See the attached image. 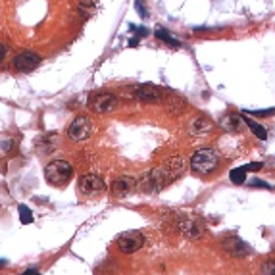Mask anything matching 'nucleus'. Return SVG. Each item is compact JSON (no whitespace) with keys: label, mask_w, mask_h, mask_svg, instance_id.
I'll return each mask as SVG.
<instances>
[{"label":"nucleus","mask_w":275,"mask_h":275,"mask_svg":"<svg viewBox=\"0 0 275 275\" xmlns=\"http://www.w3.org/2000/svg\"><path fill=\"white\" fill-rule=\"evenodd\" d=\"M183 169H185V158L183 156H171L167 160V164L148 171L141 179V187L144 191H160L164 185L171 183L173 179H177V177L181 175Z\"/></svg>","instance_id":"nucleus-1"},{"label":"nucleus","mask_w":275,"mask_h":275,"mask_svg":"<svg viewBox=\"0 0 275 275\" xmlns=\"http://www.w3.org/2000/svg\"><path fill=\"white\" fill-rule=\"evenodd\" d=\"M220 165V156L216 150L212 148H200L197 150L193 158H191V167L195 173H200V175H208L212 171H216Z\"/></svg>","instance_id":"nucleus-2"},{"label":"nucleus","mask_w":275,"mask_h":275,"mask_svg":"<svg viewBox=\"0 0 275 275\" xmlns=\"http://www.w3.org/2000/svg\"><path fill=\"white\" fill-rule=\"evenodd\" d=\"M71 173H73V167H71V164L66 162V160H52V162H48L46 167H44L46 181H48L50 185H54V187L66 185L67 181L71 179Z\"/></svg>","instance_id":"nucleus-3"},{"label":"nucleus","mask_w":275,"mask_h":275,"mask_svg":"<svg viewBox=\"0 0 275 275\" xmlns=\"http://www.w3.org/2000/svg\"><path fill=\"white\" fill-rule=\"evenodd\" d=\"M121 95H129L127 99H135L141 100V102H160L162 100V90L156 87V85H150V83H144V85H133V87H125L121 88Z\"/></svg>","instance_id":"nucleus-4"},{"label":"nucleus","mask_w":275,"mask_h":275,"mask_svg":"<svg viewBox=\"0 0 275 275\" xmlns=\"http://www.w3.org/2000/svg\"><path fill=\"white\" fill-rule=\"evenodd\" d=\"M95 131V127H93V121L88 120L87 116H79L75 120L69 123V127H67V137L71 139V141H87L88 137L93 135Z\"/></svg>","instance_id":"nucleus-5"},{"label":"nucleus","mask_w":275,"mask_h":275,"mask_svg":"<svg viewBox=\"0 0 275 275\" xmlns=\"http://www.w3.org/2000/svg\"><path fill=\"white\" fill-rule=\"evenodd\" d=\"M41 62H43V58L33 52V50H23L20 54L14 58V67L18 69V71H23V73H27V71H33L37 67L41 66Z\"/></svg>","instance_id":"nucleus-6"},{"label":"nucleus","mask_w":275,"mask_h":275,"mask_svg":"<svg viewBox=\"0 0 275 275\" xmlns=\"http://www.w3.org/2000/svg\"><path fill=\"white\" fill-rule=\"evenodd\" d=\"M118 104H120V100L112 93H100L90 99V108L99 114H110L118 108Z\"/></svg>","instance_id":"nucleus-7"},{"label":"nucleus","mask_w":275,"mask_h":275,"mask_svg":"<svg viewBox=\"0 0 275 275\" xmlns=\"http://www.w3.org/2000/svg\"><path fill=\"white\" fill-rule=\"evenodd\" d=\"M144 244V237L141 233H125L118 239V246L123 254H133L137 250H141V246Z\"/></svg>","instance_id":"nucleus-8"},{"label":"nucleus","mask_w":275,"mask_h":275,"mask_svg":"<svg viewBox=\"0 0 275 275\" xmlns=\"http://www.w3.org/2000/svg\"><path fill=\"white\" fill-rule=\"evenodd\" d=\"M79 189L83 191V193H87V195H95V193H100V191H104L106 189V183H104V179L97 173H87V175H83L79 179Z\"/></svg>","instance_id":"nucleus-9"},{"label":"nucleus","mask_w":275,"mask_h":275,"mask_svg":"<svg viewBox=\"0 0 275 275\" xmlns=\"http://www.w3.org/2000/svg\"><path fill=\"white\" fill-rule=\"evenodd\" d=\"M223 250L229 254V256L241 258V256H246V254L250 252V246L242 239H239V237H229V239L223 241Z\"/></svg>","instance_id":"nucleus-10"},{"label":"nucleus","mask_w":275,"mask_h":275,"mask_svg":"<svg viewBox=\"0 0 275 275\" xmlns=\"http://www.w3.org/2000/svg\"><path fill=\"white\" fill-rule=\"evenodd\" d=\"M212 121L208 118H204V116H198L195 120L191 121V125H189V133L193 135V137H206L212 133Z\"/></svg>","instance_id":"nucleus-11"},{"label":"nucleus","mask_w":275,"mask_h":275,"mask_svg":"<svg viewBox=\"0 0 275 275\" xmlns=\"http://www.w3.org/2000/svg\"><path fill=\"white\" fill-rule=\"evenodd\" d=\"M135 187H137V181H135L133 177L123 175V177H120V179L114 181V185H112V193H114L116 197H125V195H129Z\"/></svg>","instance_id":"nucleus-12"},{"label":"nucleus","mask_w":275,"mask_h":275,"mask_svg":"<svg viewBox=\"0 0 275 275\" xmlns=\"http://www.w3.org/2000/svg\"><path fill=\"white\" fill-rule=\"evenodd\" d=\"M244 125V120L237 114H227L220 120V127L227 133H239Z\"/></svg>","instance_id":"nucleus-13"},{"label":"nucleus","mask_w":275,"mask_h":275,"mask_svg":"<svg viewBox=\"0 0 275 275\" xmlns=\"http://www.w3.org/2000/svg\"><path fill=\"white\" fill-rule=\"evenodd\" d=\"M179 227H181V231L185 233L187 237H191V239H200L202 233H204V227H202L200 221L197 220H185L183 223H179Z\"/></svg>","instance_id":"nucleus-14"},{"label":"nucleus","mask_w":275,"mask_h":275,"mask_svg":"<svg viewBox=\"0 0 275 275\" xmlns=\"http://www.w3.org/2000/svg\"><path fill=\"white\" fill-rule=\"evenodd\" d=\"M97 6H99V0H79V6H77L79 16H81L83 20H88V18L97 12Z\"/></svg>","instance_id":"nucleus-15"},{"label":"nucleus","mask_w":275,"mask_h":275,"mask_svg":"<svg viewBox=\"0 0 275 275\" xmlns=\"http://www.w3.org/2000/svg\"><path fill=\"white\" fill-rule=\"evenodd\" d=\"M242 120H244V125H248V127H250V131H252L254 135L260 139V141H265V139H267V131H265V127L262 125V123L254 121L252 118H250V116H246V114H244V118H242Z\"/></svg>","instance_id":"nucleus-16"},{"label":"nucleus","mask_w":275,"mask_h":275,"mask_svg":"<svg viewBox=\"0 0 275 275\" xmlns=\"http://www.w3.org/2000/svg\"><path fill=\"white\" fill-rule=\"evenodd\" d=\"M154 35H156V39L164 41L165 44H169V46H173V48H179V46H181V41H177L175 37L169 33V31H165L164 27H156Z\"/></svg>","instance_id":"nucleus-17"},{"label":"nucleus","mask_w":275,"mask_h":275,"mask_svg":"<svg viewBox=\"0 0 275 275\" xmlns=\"http://www.w3.org/2000/svg\"><path fill=\"white\" fill-rule=\"evenodd\" d=\"M229 179H231L235 185H242L246 181V169L244 167H235V169H231V173H229Z\"/></svg>","instance_id":"nucleus-18"},{"label":"nucleus","mask_w":275,"mask_h":275,"mask_svg":"<svg viewBox=\"0 0 275 275\" xmlns=\"http://www.w3.org/2000/svg\"><path fill=\"white\" fill-rule=\"evenodd\" d=\"M18 212H20V221H22L23 225H29V223H33V214H31V210L27 208L25 204H20Z\"/></svg>","instance_id":"nucleus-19"},{"label":"nucleus","mask_w":275,"mask_h":275,"mask_svg":"<svg viewBox=\"0 0 275 275\" xmlns=\"http://www.w3.org/2000/svg\"><path fill=\"white\" fill-rule=\"evenodd\" d=\"M246 116H256V118H267L275 116V108H265V110H242Z\"/></svg>","instance_id":"nucleus-20"},{"label":"nucleus","mask_w":275,"mask_h":275,"mask_svg":"<svg viewBox=\"0 0 275 275\" xmlns=\"http://www.w3.org/2000/svg\"><path fill=\"white\" fill-rule=\"evenodd\" d=\"M135 10L139 12V16H141V18H148V10H146V8H144V2L143 0H135Z\"/></svg>","instance_id":"nucleus-21"},{"label":"nucleus","mask_w":275,"mask_h":275,"mask_svg":"<svg viewBox=\"0 0 275 275\" xmlns=\"http://www.w3.org/2000/svg\"><path fill=\"white\" fill-rule=\"evenodd\" d=\"M264 275H275V260H269L264 264Z\"/></svg>","instance_id":"nucleus-22"},{"label":"nucleus","mask_w":275,"mask_h":275,"mask_svg":"<svg viewBox=\"0 0 275 275\" xmlns=\"http://www.w3.org/2000/svg\"><path fill=\"white\" fill-rule=\"evenodd\" d=\"M246 171H260L262 169V162H254V164H246V165H242Z\"/></svg>","instance_id":"nucleus-23"},{"label":"nucleus","mask_w":275,"mask_h":275,"mask_svg":"<svg viewBox=\"0 0 275 275\" xmlns=\"http://www.w3.org/2000/svg\"><path fill=\"white\" fill-rule=\"evenodd\" d=\"M250 185H252V187H265V189H269V185H267V183H264V181H260V179H252V181H250Z\"/></svg>","instance_id":"nucleus-24"},{"label":"nucleus","mask_w":275,"mask_h":275,"mask_svg":"<svg viewBox=\"0 0 275 275\" xmlns=\"http://www.w3.org/2000/svg\"><path fill=\"white\" fill-rule=\"evenodd\" d=\"M6 54H8V46H6L4 43H0V62L6 58Z\"/></svg>","instance_id":"nucleus-25"},{"label":"nucleus","mask_w":275,"mask_h":275,"mask_svg":"<svg viewBox=\"0 0 275 275\" xmlns=\"http://www.w3.org/2000/svg\"><path fill=\"white\" fill-rule=\"evenodd\" d=\"M23 275H41V273H39L37 269H27V271H25Z\"/></svg>","instance_id":"nucleus-26"},{"label":"nucleus","mask_w":275,"mask_h":275,"mask_svg":"<svg viewBox=\"0 0 275 275\" xmlns=\"http://www.w3.org/2000/svg\"><path fill=\"white\" fill-rule=\"evenodd\" d=\"M135 44H139V39H131L129 41V46H135Z\"/></svg>","instance_id":"nucleus-27"},{"label":"nucleus","mask_w":275,"mask_h":275,"mask_svg":"<svg viewBox=\"0 0 275 275\" xmlns=\"http://www.w3.org/2000/svg\"><path fill=\"white\" fill-rule=\"evenodd\" d=\"M4 265H6V260H4V258H0V267H4Z\"/></svg>","instance_id":"nucleus-28"}]
</instances>
